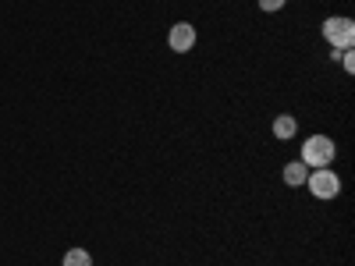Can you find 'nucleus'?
Wrapping results in <instances>:
<instances>
[{
    "label": "nucleus",
    "instance_id": "nucleus-1",
    "mask_svg": "<svg viewBox=\"0 0 355 266\" xmlns=\"http://www.w3.org/2000/svg\"><path fill=\"white\" fill-rule=\"evenodd\" d=\"M299 160H302L309 170H316V167H331V163L338 160V142H334L331 135H309V139L302 142Z\"/></svg>",
    "mask_w": 355,
    "mask_h": 266
},
{
    "label": "nucleus",
    "instance_id": "nucleus-2",
    "mask_svg": "<svg viewBox=\"0 0 355 266\" xmlns=\"http://www.w3.org/2000/svg\"><path fill=\"white\" fill-rule=\"evenodd\" d=\"M323 39H327L331 50H352L355 43V21L348 15H331V18H323Z\"/></svg>",
    "mask_w": 355,
    "mask_h": 266
},
{
    "label": "nucleus",
    "instance_id": "nucleus-3",
    "mask_svg": "<svg viewBox=\"0 0 355 266\" xmlns=\"http://www.w3.org/2000/svg\"><path fill=\"white\" fill-rule=\"evenodd\" d=\"M306 188H309L313 199L331 202V199L341 195V177H338L331 167H316V170H309V177H306Z\"/></svg>",
    "mask_w": 355,
    "mask_h": 266
},
{
    "label": "nucleus",
    "instance_id": "nucleus-4",
    "mask_svg": "<svg viewBox=\"0 0 355 266\" xmlns=\"http://www.w3.org/2000/svg\"><path fill=\"white\" fill-rule=\"evenodd\" d=\"M196 43H199V33H196L192 21H174V25H171L167 46H171L174 53H189V50H196Z\"/></svg>",
    "mask_w": 355,
    "mask_h": 266
},
{
    "label": "nucleus",
    "instance_id": "nucleus-5",
    "mask_svg": "<svg viewBox=\"0 0 355 266\" xmlns=\"http://www.w3.org/2000/svg\"><path fill=\"white\" fill-rule=\"evenodd\" d=\"M281 177H284V185H288V188H302V185H306V177H309V167H306L302 160H291V163H284Z\"/></svg>",
    "mask_w": 355,
    "mask_h": 266
},
{
    "label": "nucleus",
    "instance_id": "nucleus-6",
    "mask_svg": "<svg viewBox=\"0 0 355 266\" xmlns=\"http://www.w3.org/2000/svg\"><path fill=\"white\" fill-rule=\"evenodd\" d=\"M270 132L277 135V142H288V139L299 135V121H295L291 114H277V117H274V125H270Z\"/></svg>",
    "mask_w": 355,
    "mask_h": 266
},
{
    "label": "nucleus",
    "instance_id": "nucleus-7",
    "mask_svg": "<svg viewBox=\"0 0 355 266\" xmlns=\"http://www.w3.org/2000/svg\"><path fill=\"white\" fill-rule=\"evenodd\" d=\"M61 266H93V256H89V249H68Z\"/></svg>",
    "mask_w": 355,
    "mask_h": 266
},
{
    "label": "nucleus",
    "instance_id": "nucleus-8",
    "mask_svg": "<svg viewBox=\"0 0 355 266\" xmlns=\"http://www.w3.org/2000/svg\"><path fill=\"white\" fill-rule=\"evenodd\" d=\"M288 4V0H259V11H266V15H274V11H281Z\"/></svg>",
    "mask_w": 355,
    "mask_h": 266
},
{
    "label": "nucleus",
    "instance_id": "nucleus-9",
    "mask_svg": "<svg viewBox=\"0 0 355 266\" xmlns=\"http://www.w3.org/2000/svg\"><path fill=\"white\" fill-rule=\"evenodd\" d=\"M338 61H341V68H345V75H352V71H355V53H352V50H345V53L338 57Z\"/></svg>",
    "mask_w": 355,
    "mask_h": 266
}]
</instances>
